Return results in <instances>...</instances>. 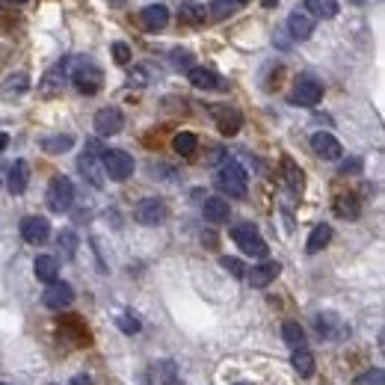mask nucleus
<instances>
[{
  "label": "nucleus",
  "mask_w": 385,
  "mask_h": 385,
  "mask_svg": "<svg viewBox=\"0 0 385 385\" xmlns=\"http://www.w3.org/2000/svg\"><path fill=\"white\" fill-rule=\"evenodd\" d=\"M246 169L238 164V160H226V164L219 166L217 172V184H219V190L222 193H228L234 198H243L246 196Z\"/></svg>",
  "instance_id": "1"
},
{
  "label": "nucleus",
  "mask_w": 385,
  "mask_h": 385,
  "mask_svg": "<svg viewBox=\"0 0 385 385\" xmlns=\"http://www.w3.org/2000/svg\"><path fill=\"white\" fill-rule=\"evenodd\" d=\"M71 83L78 86V92H83V95H95L104 86V71L98 68L92 59H80L78 68L71 71Z\"/></svg>",
  "instance_id": "2"
},
{
  "label": "nucleus",
  "mask_w": 385,
  "mask_h": 385,
  "mask_svg": "<svg viewBox=\"0 0 385 385\" xmlns=\"http://www.w3.org/2000/svg\"><path fill=\"white\" fill-rule=\"evenodd\" d=\"M101 169L113 181H128L133 175V157L122 152V148H110V152L101 154Z\"/></svg>",
  "instance_id": "3"
},
{
  "label": "nucleus",
  "mask_w": 385,
  "mask_h": 385,
  "mask_svg": "<svg viewBox=\"0 0 385 385\" xmlns=\"http://www.w3.org/2000/svg\"><path fill=\"white\" fill-rule=\"evenodd\" d=\"M71 205H74V184L66 175H57L51 187H48V208L54 214H66V210H71Z\"/></svg>",
  "instance_id": "4"
},
{
  "label": "nucleus",
  "mask_w": 385,
  "mask_h": 385,
  "mask_svg": "<svg viewBox=\"0 0 385 385\" xmlns=\"http://www.w3.org/2000/svg\"><path fill=\"white\" fill-rule=\"evenodd\" d=\"M98 154H104L101 145L89 143V145H86V154L78 160V169L83 172V178L89 181L92 187L101 190V187H104V169H101V157H98Z\"/></svg>",
  "instance_id": "5"
},
{
  "label": "nucleus",
  "mask_w": 385,
  "mask_h": 385,
  "mask_svg": "<svg viewBox=\"0 0 385 385\" xmlns=\"http://www.w3.org/2000/svg\"><path fill=\"white\" fill-rule=\"evenodd\" d=\"M231 238H234V243H238L246 255H252V258H264V255H267V243H264V238H261L258 228L249 226V222H243V226L231 228Z\"/></svg>",
  "instance_id": "6"
},
{
  "label": "nucleus",
  "mask_w": 385,
  "mask_h": 385,
  "mask_svg": "<svg viewBox=\"0 0 385 385\" xmlns=\"http://www.w3.org/2000/svg\"><path fill=\"white\" fill-rule=\"evenodd\" d=\"M317 332H320V338H326V341H347L350 338V326L338 317V314H332V312H323L317 314Z\"/></svg>",
  "instance_id": "7"
},
{
  "label": "nucleus",
  "mask_w": 385,
  "mask_h": 385,
  "mask_svg": "<svg viewBox=\"0 0 385 385\" xmlns=\"http://www.w3.org/2000/svg\"><path fill=\"white\" fill-rule=\"evenodd\" d=\"M125 128V116H122L119 107H104L95 113V133L98 136H113Z\"/></svg>",
  "instance_id": "8"
},
{
  "label": "nucleus",
  "mask_w": 385,
  "mask_h": 385,
  "mask_svg": "<svg viewBox=\"0 0 385 385\" xmlns=\"http://www.w3.org/2000/svg\"><path fill=\"white\" fill-rule=\"evenodd\" d=\"M323 98V86L312 78H303L300 83H296V89L291 92V104L296 107H317Z\"/></svg>",
  "instance_id": "9"
},
{
  "label": "nucleus",
  "mask_w": 385,
  "mask_h": 385,
  "mask_svg": "<svg viewBox=\"0 0 385 385\" xmlns=\"http://www.w3.org/2000/svg\"><path fill=\"white\" fill-rule=\"evenodd\" d=\"M21 238L27 243H33V246L45 243L48 238H51V222H48L45 217H24L21 219Z\"/></svg>",
  "instance_id": "10"
},
{
  "label": "nucleus",
  "mask_w": 385,
  "mask_h": 385,
  "mask_svg": "<svg viewBox=\"0 0 385 385\" xmlns=\"http://www.w3.org/2000/svg\"><path fill=\"white\" fill-rule=\"evenodd\" d=\"M133 217H136V222H143V226H160L166 217V205L160 202V198H143V202L136 205Z\"/></svg>",
  "instance_id": "11"
},
{
  "label": "nucleus",
  "mask_w": 385,
  "mask_h": 385,
  "mask_svg": "<svg viewBox=\"0 0 385 385\" xmlns=\"http://www.w3.org/2000/svg\"><path fill=\"white\" fill-rule=\"evenodd\" d=\"M42 303H45L48 308H68V305L74 303V288L57 279L54 284H48V288H45Z\"/></svg>",
  "instance_id": "12"
},
{
  "label": "nucleus",
  "mask_w": 385,
  "mask_h": 385,
  "mask_svg": "<svg viewBox=\"0 0 385 385\" xmlns=\"http://www.w3.org/2000/svg\"><path fill=\"white\" fill-rule=\"evenodd\" d=\"M312 148H314V154L323 157V160H341V154H344L341 143L335 140L332 133H326V131H317L312 136Z\"/></svg>",
  "instance_id": "13"
},
{
  "label": "nucleus",
  "mask_w": 385,
  "mask_h": 385,
  "mask_svg": "<svg viewBox=\"0 0 385 385\" xmlns=\"http://www.w3.org/2000/svg\"><path fill=\"white\" fill-rule=\"evenodd\" d=\"M187 78H190V83L196 86V89H217V92L228 89V80H222L219 74L210 71V68H190Z\"/></svg>",
  "instance_id": "14"
},
{
  "label": "nucleus",
  "mask_w": 385,
  "mask_h": 385,
  "mask_svg": "<svg viewBox=\"0 0 385 385\" xmlns=\"http://www.w3.org/2000/svg\"><path fill=\"white\" fill-rule=\"evenodd\" d=\"M210 113H214L217 128L226 136H234V133L240 131V125H243V116L234 107H210Z\"/></svg>",
  "instance_id": "15"
},
{
  "label": "nucleus",
  "mask_w": 385,
  "mask_h": 385,
  "mask_svg": "<svg viewBox=\"0 0 385 385\" xmlns=\"http://www.w3.org/2000/svg\"><path fill=\"white\" fill-rule=\"evenodd\" d=\"M140 24L148 30V33H157V30H164L166 24H169V9L164 3H152V6H145L140 12Z\"/></svg>",
  "instance_id": "16"
},
{
  "label": "nucleus",
  "mask_w": 385,
  "mask_h": 385,
  "mask_svg": "<svg viewBox=\"0 0 385 385\" xmlns=\"http://www.w3.org/2000/svg\"><path fill=\"white\" fill-rule=\"evenodd\" d=\"M279 270L282 267L276 264V261H264V264H258V267H252L249 273H246V279H249L252 288H267V284L279 276Z\"/></svg>",
  "instance_id": "17"
},
{
  "label": "nucleus",
  "mask_w": 385,
  "mask_h": 385,
  "mask_svg": "<svg viewBox=\"0 0 385 385\" xmlns=\"http://www.w3.org/2000/svg\"><path fill=\"white\" fill-rule=\"evenodd\" d=\"M33 273H36V279H39V282L54 284L57 276H59V261L54 255H39V258H36V264H33Z\"/></svg>",
  "instance_id": "18"
},
{
  "label": "nucleus",
  "mask_w": 385,
  "mask_h": 385,
  "mask_svg": "<svg viewBox=\"0 0 385 385\" xmlns=\"http://www.w3.org/2000/svg\"><path fill=\"white\" fill-rule=\"evenodd\" d=\"M288 33L293 36L296 42H305L308 36L314 33V21H312V15H305V12H293V15L288 18Z\"/></svg>",
  "instance_id": "19"
},
{
  "label": "nucleus",
  "mask_w": 385,
  "mask_h": 385,
  "mask_svg": "<svg viewBox=\"0 0 385 385\" xmlns=\"http://www.w3.org/2000/svg\"><path fill=\"white\" fill-rule=\"evenodd\" d=\"M202 214H205V219H208V222H214V226H219V222H226V219H228V202H226V198H219V196H214V198H205Z\"/></svg>",
  "instance_id": "20"
},
{
  "label": "nucleus",
  "mask_w": 385,
  "mask_h": 385,
  "mask_svg": "<svg viewBox=\"0 0 385 385\" xmlns=\"http://www.w3.org/2000/svg\"><path fill=\"white\" fill-rule=\"evenodd\" d=\"M27 181H30V166L24 164V160H15V166L9 169V193L21 196L27 190Z\"/></svg>",
  "instance_id": "21"
},
{
  "label": "nucleus",
  "mask_w": 385,
  "mask_h": 385,
  "mask_svg": "<svg viewBox=\"0 0 385 385\" xmlns=\"http://www.w3.org/2000/svg\"><path fill=\"white\" fill-rule=\"evenodd\" d=\"M282 338H284V344H288L291 350H305V332H303L300 323H293V320L284 323V326H282Z\"/></svg>",
  "instance_id": "22"
},
{
  "label": "nucleus",
  "mask_w": 385,
  "mask_h": 385,
  "mask_svg": "<svg viewBox=\"0 0 385 385\" xmlns=\"http://www.w3.org/2000/svg\"><path fill=\"white\" fill-rule=\"evenodd\" d=\"M332 240V226H326V222H320V226H314L312 228V234H308V243H305V249L308 252H320L323 246H326Z\"/></svg>",
  "instance_id": "23"
},
{
  "label": "nucleus",
  "mask_w": 385,
  "mask_h": 385,
  "mask_svg": "<svg viewBox=\"0 0 385 385\" xmlns=\"http://www.w3.org/2000/svg\"><path fill=\"white\" fill-rule=\"evenodd\" d=\"M30 89V80L27 74H12V78L3 83V89H0V98H6V101H12V98H18Z\"/></svg>",
  "instance_id": "24"
},
{
  "label": "nucleus",
  "mask_w": 385,
  "mask_h": 385,
  "mask_svg": "<svg viewBox=\"0 0 385 385\" xmlns=\"http://www.w3.org/2000/svg\"><path fill=\"white\" fill-rule=\"evenodd\" d=\"M291 365H293V370H296V374H300L303 379L314 377V356L308 353V350H293Z\"/></svg>",
  "instance_id": "25"
},
{
  "label": "nucleus",
  "mask_w": 385,
  "mask_h": 385,
  "mask_svg": "<svg viewBox=\"0 0 385 385\" xmlns=\"http://www.w3.org/2000/svg\"><path fill=\"white\" fill-rule=\"evenodd\" d=\"M305 9L314 18H335L338 15V0H305Z\"/></svg>",
  "instance_id": "26"
},
{
  "label": "nucleus",
  "mask_w": 385,
  "mask_h": 385,
  "mask_svg": "<svg viewBox=\"0 0 385 385\" xmlns=\"http://www.w3.org/2000/svg\"><path fill=\"white\" fill-rule=\"evenodd\" d=\"M71 145H74V136L71 133H57V136H48V140H42V152L63 154V152H68Z\"/></svg>",
  "instance_id": "27"
},
{
  "label": "nucleus",
  "mask_w": 385,
  "mask_h": 385,
  "mask_svg": "<svg viewBox=\"0 0 385 385\" xmlns=\"http://www.w3.org/2000/svg\"><path fill=\"white\" fill-rule=\"evenodd\" d=\"M282 172H284V181H288V187H291L293 193H300V190H303V169L296 166L291 157H284V160H282Z\"/></svg>",
  "instance_id": "28"
},
{
  "label": "nucleus",
  "mask_w": 385,
  "mask_h": 385,
  "mask_svg": "<svg viewBox=\"0 0 385 385\" xmlns=\"http://www.w3.org/2000/svg\"><path fill=\"white\" fill-rule=\"evenodd\" d=\"M172 148L181 154V157H190V154H196V148H198V140H196V133H190V131H184V133H178L175 140H172Z\"/></svg>",
  "instance_id": "29"
},
{
  "label": "nucleus",
  "mask_w": 385,
  "mask_h": 385,
  "mask_svg": "<svg viewBox=\"0 0 385 385\" xmlns=\"http://www.w3.org/2000/svg\"><path fill=\"white\" fill-rule=\"evenodd\" d=\"M335 214L356 219V217H358V202H356V196H338V198H335Z\"/></svg>",
  "instance_id": "30"
},
{
  "label": "nucleus",
  "mask_w": 385,
  "mask_h": 385,
  "mask_svg": "<svg viewBox=\"0 0 385 385\" xmlns=\"http://www.w3.org/2000/svg\"><path fill=\"white\" fill-rule=\"evenodd\" d=\"M63 83H66V74H63V66H59L57 71H51V74L45 78L42 92H45V95H54V92H59V86H63Z\"/></svg>",
  "instance_id": "31"
},
{
  "label": "nucleus",
  "mask_w": 385,
  "mask_h": 385,
  "mask_svg": "<svg viewBox=\"0 0 385 385\" xmlns=\"http://www.w3.org/2000/svg\"><path fill=\"white\" fill-rule=\"evenodd\" d=\"M205 15H208V12H205L202 6H193V3H187V6L181 9V21H190V24L205 21Z\"/></svg>",
  "instance_id": "32"
},
{
  "label": "nucleus",
  "mask_w": 385,
  "mask_h": 385,
  "mask_svg": "<svg viewBox=\"0 0 385 385\" xmlns=\"http://www.w3.org/2000/svg\"><path fill=\"white\" fill-rule=\"evenodd\" d=\"M231 12H234L231 0H214V3H210V15H214V18H228Z\"/></svg>",
  "instance_id": "33"
},
{
  "label": "nucleus",
  "mask_w": 385,
  "mask_h": 385,
  "mask_svg": "<svg viewBox=\"0 0 385 385\" xmlns=\"http://www.w3.org/2000/svg\"><path fill=\"white\" fill-rule=\"evenodd\" d=\"M219 264H222V270H228V273H231V276H238V279H240V276H246V267L240 264V261H238V258H228V255H226V258H222V261H219Z\"/></svg>",
  "instance_id": "34"
},
{
  "label": "nucleus",
  "mask_w": 385,
  "mask_h": 385,
  "mask_svg": "<svg viewBox=\"0 0 385 385\" xmlns=\"http://www.w3.org/2000/svg\"><path fill=\"white\" fill-rule=\"evenodd\" d=\"M160 385H181L178 377H175V365L166 362L164 368H160Z\"/></svg>",
  "instance_id": "35"
},
{
  "label": "nucleus",
  "mask_w": 385,
  "mask_h": 385,
  "mask_svg": "<svg viewBox=\"0 0 385 385\" xmlns=\"http://www.w3.org/2000/svg\"><path fill=\"white\" fill-rule=\"evenodd\" d=\"M119 329L128 332V335H136V332H140V320H136L133 314H122L119 317Z\"/></svg>",
  "instance_id": "36"
},
{
  "label": "nucleus",
  "mask_w": 385,
  "mask_h": 385,
  "mask_svg": "<svg viewBox=\"0 0 385 385\" xmlns=\"http://www.w3.org/2000/svg\"><path fill=\"white\" fill-rule=\"evenodd\" d=\"M113 57H116L119 66H128V63H131V48H128L125 42H116V45H113Z\"/></svg>",
  "instance_id": "37"
},
{
  "label": "nucleus",
  "mask_w": 385,
  "mask_h": 385,
  "mask_svg": "<svg viewBox=\"0 0 385 385\" xmlns=\"http://www.w3.org/2000/svg\"><path fill=\"white\" fill-rule=\"evenodd\" d=\"M74 246H78V240H74V231H63V234H59V249H63L68 258L74 255Z\"/></svg>",
  "instance_id": "38"
},
{
  "label": "nucleus",
  "mask_w": 385,
  "mask_h": 385,
  "mask_svg": "<svg viewBox=\"0 0 385 385\" xmlns=\"http://www.w3.org/2000/svg\"><path fill=\"white\" fill-rule=\"evenodd\" d=\"M362 172V157H350L341 164V175H358Z\"/></svg>",
  "instance_id": "39"
},
{
  "label": "nucleus",
  "mask_w": 385,
  "mask_h": 385,
  "mask_svg": "<svg viewBox=\"0 0 385 385\" xmlns=\"http://www.w3.org/2000/svg\"><path fill=\"white\" fill-rule=\"evenodd\" d=\"M172 63H175L178 68H193V54L190 51H172Z\"/></svg>",
  "instance_id": "40"
},
{
  "label": "nucleus",
  "mask_w": 385,
  "mask_h": 385,
  "mask_svg": "<svg viewBox=\"0 0 385 385\" xmlns=\"http://www.w3.org/2000/svg\"><path fill=\"white\" fill-rule=\"evenodd\" d=\"M382 370H374V374H365V377H358V385H368V382H374V385H382Z\"/></svg>",
  "instance_id": "41"
},
{
  "label": "nucleus",
  "mask_w": 385,
  "mask_h": 385,
  "mask_svg": "<svg viewBox=\"0 0 385 385\" xmlns=\"http://www.w3.org/2000/svg\"><path fill=\"white\" fill-rule=\"evenodd\" d=\"M71 385H92V379L86 377V374H80V377H74V379H71Z\"/></svg>",
  "instance_id": "42"
},
{
  "label": "nucleus",
  "mask_w": 385,
  "mask_h": 385,
  "mask_svg": "<svg viewBox=\"0 0 385 385\" xmlns=\"http://www.w3.org/2000/svg\"><path fill=\"white\" fill-rule=\"evenodd\" d=\"M6 145H9V136H6V133H0V152H3Z\"/></svg>",
  "instance_id": "43"
},
{
  "label": "nucleus",
  "mask_w": 385,
  "mask_h": 385,
  "mask_svg": "<svg viewBox=\"0 0 385 385\" xmlns=\"http://www.w3.org/2000/svg\"><path fill=\"white\" fill-rule=\"evenodd\" d=\"M231 3H234V6H243V3H249V0H231Z\"/></svg>",
  "instance_id": "44"
},
{
  "label": "nucleus",
  "mask_w": 385,
  "mask_h": 385,
  "mask_svg": "<svg viewBox=\"0 0 385 385\" xmlns=\"http://www.w3.org/2000/svg\"><path fill=\"white\" fill-rule=\"evenodd\" d=\"M279 3V0H264V6H276Z\"/></svg>",
  "instance_id": "45"
},
{
  "label": "nucleus",
  "mask_w": 385,
  "mask_h": 385,
  "mask_svg": "<svg viewBox=\"0 0 385 385\" xmlns=\"http://www.w3.org/2000/svg\"><path fill=\"white\" fill-rule=\"evenodd\" d=\"M3 3H27V0H3Z\"/></svg>",
  "instance_id": "46"
},
{
  "label": "nucleus",
  "mask_w": 385,
  "mask_h": 385,
  "mask_svg": "<svg viewBox=\"0 0 385 385\" xmlns=\"http://www.w3.org/2000/svg\"><path fill=\"white\" fill-rule=\"evenodd\" d=\"M110 3H125V0H110Z\"/></svg>",
  "instance_id": "47"
},
{
  "label": "nucleus",
  "mask_w": 385,
  "mask_h": 385,
  "mask_svg": "<svg viewBox=\"0 0 385 385\" xmlns=\"http://www.w3.org/2000/svg\"><path fill=\"white\" fill-rule=\"evenodd\" d=\"M0 385H6V382H0Z\"/></svg>",
  "instance_id": "48"
},
{
  "label": "nucleus",
  "mask_w": 385,
  "mask_h": 385,
  "mask_svg": "<svg viewBox=\"0 0 385 385\" xmlns=\"http://www.w3.org/2000/svg\"><path fill=\"white\" fill-rule=\"evenodd\" d=\"M240 385H243V382H240Z\"/></svg>",
  "instance_id": "49"
}]
</instances>
